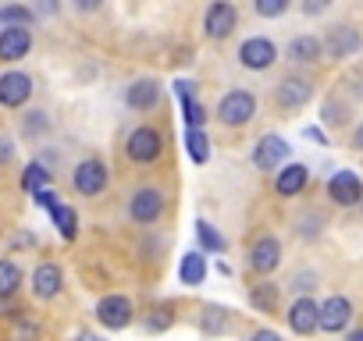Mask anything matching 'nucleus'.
Wrapping results in <instances>:
<instances>
[{
    "label": "nucleus",
    "mask_w": 363,
    "mask_h": 341,
    "mask_svg": "<svg viewBox=\"0 0 363 341\" xmlns=\"http://www.w3.org/2000/svg\"><path fill=\"white\" fill-rule=\"evenodd\" d=\"M196 330L203 337H221V334H232L235 330V313L221 302H203L196 309Z\"/></svg>",
    "instance_id": "aec40b11"
},
{
    "label": "nucleus",
    "mask_w": 363,
    "mask_h": 341,
    "mask_svg": "<svg viewBox=\"0 0 363 341\" xmlns=\"http://www.w3.org/2000/svg\"><path fill=\"white\" fill-rule=\"evenodd\" d=\"M182 121H186V128H207L211 114H207V107L200 100H193V103L182 107Z\"/></svg>",
    "instance_id": "c9c22d12"
},
{
    "label": "nucleus",
    "mask_w": 363,
    "mask_h": 341,
    "mask_svg": "<svg viewBox=\"0 0 363 341\" xmlns=\"http://www.w3.org/2000/svg\"><path fill=\"white\" fill-rule=\"evenodd\" d=\"M139 323L146 334H167L178 323V306L174 302H150L146 309H139Z\"/></svg>",
    "instance_id": "b1692460"
},
{
    "label": "nucleus",
    "mask_w": 363,
    "mask_h": 341,
    "mask_svg": "<svg viewBox=\"0 0 363 341\" xmlns=\"http://www.w3.org/2000/svg\"><path fill=\"white\" fill-rule=\"evenodd\" d=\"M0 29H36V11L29 4H0Z\"/></svg>",
    "instance_id": "7c9ffc66"
},
{
    "label": "nucleus",
    "mask_w": 363,
    "mask_h": 341,
    "mask_svg": "<svg viewBox=\"0 0 363 341\" xmlns=\"http://www.w3.org/2000/svg\"><path fill=\"white\" fill-rule=\"evenodd\" d=\"M359 210H363V203H359Z\"/></svg>",
    "instance_id": "8fccbe9b"
},
{
    "label": "nucleus",
    "mask_w": 363,
    "mask_h": 341,
    "mask_svg": "<svg viewBox=\"0 0 363 341\" xmlns=\"http://www.w3.org/2000/svg\"><path fill=\"white\" fill-rule=\"evenodd\" d=\"M281 61V50L271 36H246L239 47H235V64L250 75H264L271 71L274 64Z\"/></svg>",
    "instance_id": "1a4fd4ad"
},
{
    "label": "nucleus",
    "mask_w": 363,
    "mask_h": 341,
    "mask_svg": "<svg viewBox=\"0 0 363 341\" xmlns=\"http://www.w3.org/2000/svg\"><path fill=\"white\" fill-rule=\"evenodd\" d=\"M18 132H22V139H26V142H43V139L54 132V117H50L47 110L33 107V110H26V114H22Z\"/></svg>",
    "instance_id": "bb28decb"
},
{
    "label": "nucleus",
    "mask_w": 363,
    "mask_h": 341,
    "mask_svg": "<svg viewBox=\"0 0 363 341\" xmlns=\"http://www.w3.org/2000/svg\"><path fill=\"white\" fill-rule=\"evenodd\" d=\"M18 185H22V192H29V196L47 192V189H54V170H50L47 163H40V160H29V163L22 167Z\"/></svg>",
    "instance_id": "cd10ccee"
},
{
    "label": "nucleus",
    "mask_w": 363,
    "mask_h": 341,
    "mask_svg": "<svg viewBox=\"0 0 363 341\" xmlns=\"http://www.w3.org/2000/svg\"><path fill=\"white\" fill-rule=\"evenodd\" d=\"M33 29H0V64H22L33 54Z\"/></svg>",
    "instance_id": "412c9836"
},
{
    "label": "nucleus",
    "mask_w": 363,
    "mask_h": 341,
    "mask_svg": "<svg viewBox=\"0 0 363 341\" xmlns=\"http://www.w3.org/2000/svg\"><path fill=\"white\" fill-rule=\"evenodd\" d=\"M50 221H54V228H57V235H61L65 242H75V238H79V210H75V207L57 203V207L50 210Z\"/></svg>",
    "instance_id": "473e14b6"
},
{
    "label": "nucleus",
    "mask_w": 363,
    "mask_h": 341,
    "mask_svg": "<svg viewBox=\"0 0 363 341\" xmlns=\"http://www.w3.org/2000/svg\"><path fill=\"white\" fill-rule=\"evenodd\" d=\"M33 93H36V79L29 71H22V68L0 71V107L4 110H26Z\"/></svg>",
    "instance_id": "4468645a"
},
{
    "label": "nucleus",
    "mask_w": 363,
    "mask_h": 341,
    "mask_svg": "<svg viewBox=\"0 0 363 341\" xmlns=\"http://www.w3.org/2000/svg\"><path fill=\"white\" fill-rule=\"evenodd\" d=\"M292 11V0H253V15L271 22V18H285Z\"/></svg>",
    "instance_id": "72a5a7b5"
},
{
    "label": "nucleus",
    "mask_w": 363,
    "mask_h": 341,
    "mask_svg": "<svg viewBox=\"0 0 363 341\" xmlns=\"http://www.w3.org/2000/svg\"><path fill=\"white\" fill-rule=\"evenodd\" d=\"M246 302H250V309H257V313H264V316H278L281 313V284L278 281H253L250 288H246Z\"/></svg>",
    "instance_id": "4be33fe9"
},
{
    "label": "nucleus",
    "mask_w": 363,
    "mask_h": 341,
    "mask_svg": "<svg viewBox=\"0 0 363 341\" xmlns=\"http://www.w3.org/2000/svg\"><path fill=\"white\" fill-rule=\"evenodd\" d=\"M72 341H107V337H104V334H96V330H79Z\"/></svg>",
    "instance_id": "a18cd8bd"
},
{
    "label": "nucleus",
    "mask_w": 363,
    "mask_h": 341,
    "mask_svg": "<svg viewBox=\"0 0 363 341\" xmlns=\"http://www.w3.org/2000/svg\"><path fill=\"white\" fill-rule=\"evenodd\" d=\"M200 29H203V40L228 43L239 33V8L232 4V0H211V4L203 8Z\"/></svg>",
    "instance_id": "9d476101"
},
{
    "label": "nucleus",
    "mask_w": 363,
    "mask_h": 341,
    "mask_svg": "<svg viewBox=\"0 0 363 341\" xmlns=\"http://www.w3.org/2000/svg\"><path fill=\"white\" fill-rule=\"evenodd\" d=\"M281 263H285V242L274 231H260L246 245V274H253L257 281H267L271 274H278Z\"/></svg>",
    "instance_id": "39448f33"
},
{
    "label": "nucleus",
    "mask_w": 363,
    "mask_h": 341,
    "mask_svg": "<svg viewBox=\"0 0 363 341\" xmlns=\"http://www.w3.org/2000/svg\"><path fill=\"white\" fill-rule=\"evenodd\" d=\"M310 163H299V160H292V163H285L278 175L271 178V192L278 196V200H299L306 189H310Z\"/></svg>",
    "instance_id": "6ab92c4d"
},
{
    "label": "nucleus",
    "mask_w": 363,
    "mask_h": 341,
    "mask_svg": "<svg viewBox=\"0 0 363 341\" xmlns=\"http://www.w3.org/2000/svg\"><path fill=\"white\" fill-rule=\"evenodd\" d=\"M285 327L296 334V337H313L320 330V302L313 295H299L285 306Z\"/></svg>",
    "instance_id": "dca6fc26"
},
{
    "label": "nucleus",
    "mask_w": 363,
    "mask_h": 341,
    "mask_svg": "<svg viewBox=\"0 0 363 341\" xmlns=\"http://www.w3.org/2000/svg\"><path fill=\"white\" fill-rule=\"evenodd\" d=\"M239 341H285V334H281V330H274V327L257 323V327L242 330V337H239Z\"/></svg>",
    "instance_id": "4c0bfd02"
},
{
    "label": "nucleus",
    "mask_w": 363,
    "mask_h": 341,
    "mask_svg": "<svg viewBox=\"0 0 363 341\" xmlns=\"http://www.w3.org/2000/svg\"><path fill=\"white\" fill-rule=\"evenodd\" d=\"M349 149L363 153V121H356V125L349 128Z\"/></svg>",
    "instance_id": "37998d69"
},
{
    "label": "nucleus",
    "mask_w": 363,
    "mask_h": 341,
    "mask_svg": "<svg viewBox=\"0 0 363 341\" xmlns=\"http://www.w3.org/2000/svg\"><path fill=\"white\" fill-rule=\"evenodd\" d=\"M320 43H324V61H349V57H356L359 50H363V36H359V29L356 25H349V22H338V25H331L324 36H320Z\"/></svg>",
    "instance_id": "2eb2a0df"
},
{
    "label": "nucleus",
    "mask_w": 363,
    "mask_h": 341,
    "mask_svg": "<svg viewBox=\"0 0 363 341\" xmlns=\"http://www.w3.org/2000/svg\"><path fill=\"white\" fill-rule=\"evenodd\" d=\"M320 284V277H317V270H296L292 274V281H289V291L299 299V295H313V288Z\"/></svg>",
    "instance_id": "f704fd0d"
},
{
    "label": "nucleus",
    "mask_w": 363,
    "mask_h": 341,
    "mask_svg": "<svg viewBox=\"0 0 363 341\" xmlns=\"http://www.w3.org/2000/svg\"><path fill=\"white\" fill-rule=\"evenodd\" d=\"M345 341H363V327H352V330L345 334Z\"/></svg>",
    "instance_id": "09e8293b"
},
{
    "label": "nucleus",
    "mask_w": 363,
    "mask_h": 341,
    "mask_svg": "<svg viewBox=\"0 0 363 341\" xmlns=\"http://www.w3.org/2000/svg\"><path fill=\"white\" fill-rule=\"evenodd\" d=\"M313 96H317V82H313V75H306V71H285V75H278V82L271 86V103H274V110H281V114L303 110Z\"/></svg>",
    "instance_id": "20e7f679"
},
{
    "label": "nucleus",
    "mask_w": 363,
    "mask_h": 341,
    "mask_svg": "<svg viewBox=\"0 0 363 341\" xmlns=\"http://www.w3.org/2000/svg\"><path fill=\"white\" fill-rule=\"evenodd\" d=\"M257 117H260V96H257L253 89H246V86L225 89V93L218 96V103H214V121H218L221 128H228V132H242V128H250Z\"/></svg>",
    "instance_id": "7ed1b4c3"
},
{
    "label": "nucleus",
    "mask_w": 363,
    "mask_h": 341,
    "mask_svg": "<svg viewBox=\"0 0 363 341\" xmlns=\"http://www.w3.org/2000/svg\"><path fill=\"white\" fill-rule=\"evenodd\" d=\"M22 284H26V270L18 267V260L0 256V306L11 302L22 291Z\"/></svg>",
    "instance_id": "c85d7f7f"
},
{
    "label": "nucleus",
    "mask_w": 363,
    "mask_h": 341,
    "mask_svg": "<svg viewBox=\"0 0 363 341\" xmlns=\"http://www.w3.org/2000/svg\"><path fill=\"white\" fill-rule=\"evenodd\" d=\"M281 61L292 68V71H313L320 61H324V43H320V36H313V33H299V36H292L289 43H285V50H281Z\"/></svg>",
    "instance_id": "f8f14e48"
},
{
    "label": "nucleus",
    "mask_w": 363,
    "mask_h": 341,
    "mask_svg": "<svg viewBox=\"0 0 363 341\" xmlns=\"http://www.w3.org/2000/svg\"><path fill=\"white\" fill-rule=\"evenodd\" d=\"M72 189L75 196L82 200H100L107 189H111V163L96 153L82 156L75 167H72Z\"/></svg>",
    "instance_id": "423d86ee"
},
{
    "label": "nucleus",
    "mask_w": 363,
    "mask_h": 341,
    "mask_svg": "<svg viewBox=\"0 0 363 341\" xmlns=\"http://www.w3.org/2000/svg\"><path fill=\"white\" fill-rule=\"evenodd\" d=\"M171 89H174L178 107H186V103L200 100V86H196V79H174V82H171Z\"/></svg>",
    "instance_id": "e433bc0d"
},
{
    "label": "nucleus",
    "mask_w": 363,
    "mask_h": 341,
    "mask_svg": "<svg viewBox=\"0 0 363 341\" xmlns=\"http://www.w3.org/2000/svg\"><path fill=\"white\" fill-rule=\"evenodd\" d=\"M182 142H186V156H189L196 167L211 163V153H214V146H211V135H207V128H186Z\"/></svg>",
    "instance_id": "c756f323"
},
{
    "label": "nucleus",
    "mask_w": 363,
    "mask_h": 341,
    "mask_svg": "<svg viewBox=\"0 0 363 341\" xmlns=\"http://www.w3.org/2000/svg\"><path fill=\"white\" fill-rule=\"evenodd\" d=\"M121 156L128 167L150 170L167 160V128L157 121H135L121 135Z\"/></svg>",
    "instance_id": "f257e3e1"
},
{
    "label": "nucleus",
    "mask_w": 363,
    "mask_h": 341,
    "mask_svg": "<svg viewBox=\"0 0 363 341\" xmlns=\"http://www.w3.org/2000/svg\"><path fill=\"white\" fill-rule=\"evenodd\" d=\"M324 196H328V203L335 210H356L363 203V178L356 175L352 167H338L324 182Z\"/></svg>",
    "instance_id": "9b49d317"
},
{
    "label": "nucleus",
    "mask_w": 363,
    "mask_h": 341,
    "mask_svg": "<svg viewBox=\"0 0 363 341\" xmlns=\"http://www.w3.org/2000/svg\"><path fill=\"white\" fill-rule=\"evenodd\" d=\"M125 107L132 114H157L160 103H164V82L153 79V75H143V79H132L121 93Z\"/></svg>",
    "instance_id": "ddd939ff"
},
{
    "label": "nucleus",
    "mask_w": 363,
    "mask_h": 341,
    "mask_svg": "<svg viewBox=\"0 0 363 341\" xmlns=\"http://www.w3.org/2000/svg\"><path fill=\"white\" fill-rule=\"evenodd\" d=\"M33 203H36L40 210H47V214H50V210L61 203V196H57L54 189H47V192H36V196H33Z\"/></svg>",
    "instance_id": "ea45409f"
},
{
    "label": "nucleus",
    "mask_w": 363,
    "mask_h": 341,
    "mask_svg": "<svg viewBox=\"0 0 363 341\" xmlns=\"http://www.w3.org/2000/svg\"><path fill=\"white\" fill-rule=\"evenodd\" d=\"M33 11H36V18H40V15H57L61 4H40V8H33Z\"/></svg>",
    "instance_id": "49530a36"
},
{
    "label": "nucleus",
    "mask_w": 363,
    "mask_h": 341,
    "mask_svg": "<svg viewBox=\"0 0 363 341\" xmlns=\"http://www.w3.org/2000/svg\"><path fill=\"white\" fill-rule=\"evenodd\" d=\"M207 256L200 253V249H189L186 256L178 260V284L182 288H200L203 281H207Z\"/></svg>",
    "instance_id": "a878e982"
},
{
    "label": "nucleus",
    "mask_w": 363,
    "mask_h": 341,
    "mask_svg": "<svg viewBox=\"0 0 363 341\" xmlns=\"http://www.w3.org/2000/svg\"><path fill=\"white\" fill-rule=\"evenodd\" d=\"M250 163L260 170V175H271V178H274L285 163H292V142H289L285 135H278V132H267V135H260V139L253 142Z\"/></svg>",
    "instance_id": "6e6552de"
},
{
    "label": "nucleus",
    "mask_w": 363,
    "mask_h": 341,
    "mask_svg": "<svg viewBox=\"0 0 363 341\" xmlns=\"http://www.w3.org/2000/svg\"><path fill=\"white\" fill-rule=\"evenodd\" d=\"M93 316H96V323H100L104 330L118 334V330H128V327L139 320V306H135V299L125 295V291H107V295L96 299Z\"/></svg>",
    "instance_id": "0eeeda50"
},
{
    "label": "nucleus",
    "mask_w": 363,
    "mask_h": 341,
    "mask_svg": "<svg viewBox=\"0 0 363 341\" xmlns=\"http://www.w3.org/2000/svg\"><path fill=\"white\" fill-rule=\"evenodd\" d=\"M171 210V189L160 182H139L125 192V221L132 228H153Z\"/></svg>",
    "instance_id": "f03ea898"
},
{
    "label": "nucleus",
    "mask_w": 363,
    "mask_h": 341,
    "mask_svg": "<svg viewBox=\"0 0 363 341\" xmlns=\"http://www.w3.org/2000/svg\"><path fill=\"white\" fill-rule=\"evenodd\" d=\"M15 249H36V235H29V231H22V235H15V242H11Z\"/></svg>",
    "instance_id": "c03bdc74"
},
{
    "label": "nucleus",
    "mask_w": 363,
    "mask_h": 341,
    "mask_svg": "<svg viewBox=\"0 0 363 341\" xmlns=\"http://www.w3.org/2000/svg\"><path fill=\"white\" fill-rule=\"evenodd\" d=\"M328 8H331L328 0H303V8H299V11H303L306 18H320V15H328Z\"/></svg>",
    "instance_id": "58836bf2"
},
{
    "label": "nucleus",
    "mask_w": 363,
    "mask_h": 341,
    "mask_svg": "<svg viewBox=\"0 0 363 341\" xmlns=\"http://www.w3.org/2000/svg\"><path fill=\"white\" fill-rule=\"evenodd\" d=\"M292 235L299 242H320L328 235V214L320 207H306L292 217Z\"/></svg>",
    "instance_id": "5701e85b"
},
{
    "label": "nucleus",
    "mask_w": 363,
    "mask_h": 341,
    "mask_svg": "<svg viewBox=\"0 0 363 341\" xmlns=\"http://www.w3.org/2000/svg\"><path fill=\"white\" fill-rule=\"evenodd\" d=\"M303 135H306L313 146H331V139H328V132H324L320 125H310V128H303Z\"/></svg>",
    "instance_id": "a19ab883"
},
{
    "label": "nucleus",
    "mask_w": 363,
    "mask_h": 341,
    "mask_svg": "<svg viewBox=\"0 0 363 341\" xmlns=\"http://www.w3.org/2000/svg\"><path fill=\"white\" fill-rule=\"evenodd\" d=\"M29 291L40 302H54L65 295V267L57 260H40L29 274Z\"/></svg>",
    "instance_id": "f3484780"
},
{
    "label": "nucleus",
    "mask_w": 363,
    "mask_h": 341,
    "mask_svg": "<svg viewBox=\"0 0 363 341\" xmlns=\"http://www.w3.org/2000/svg\"><path fill=\"white\" fill-rule=\"evenodd\" d=\"M349 125V103L342 100V96H328L324 103H320V128L328 132V128H335V132H342Z\"/></svg>",
    "instance_id": "2f4dec72"
},
{
    "label": "nucleus",
    "mask_w": 363,
    "mask_h": 341,
    "mask_svg": "<svg viewBox=\"0 0 363 341\" xmlns=\"http://www.w3.org/2000/svg\"><path fill=\"white\" fill-rule=\"evenodd\" d=\"M75 11H86L89 15V11H100V4H96V0H82V4H75Z\"/></svg>",
    "instance_id": "de8ad7c7"
},
{
    "label": "nucleus",
    "mask_w": 363,
    "mask_h": 341,
    "mask_svg": "<svg viewBox=\"0 0 363 341\" xmlns=\"http://www.w3.org/2000/svg\"><path fill=\"white\" fill-rule=\"evenodd\" d=\"M193 235H196V249H200L203 256H225V253H228V238H225V231H221L214 221L196 217Z\"/></svg>",
    "instance_id": "393cba45"
},
{
    "label": "nucleus",
    "mask_w": 363,
    "mask_h": 341,
    "mask_svg": "<svg viewBox=\"0 0 363 341\" xmlns=\"http://www.w3.org/2000/svg\"><path fill=\"white\" fill-rule=\"evenodd\" d=\"M352 320H356V302L349 295L335 291L320 302V330L324 334H342L345 337L352 330Z\"/></svg>",
    "instance_id": "a211bd4d"
},
{
    "label": "nucleus",
    "mask_w": 363,
    "mask_h": 341,
    "mask_svg": "<svg viewBox=\"0 0 363 341\" xmlns=\"http://www.w3.org/2000/svg\"><path fill=\"white\" fill-rule=\"evenodd\" d=\"M15 160V142L8 135H0V167H8Z\"/></svg>",
    "instance_id": "79ce46f5"
}]
</instances>
